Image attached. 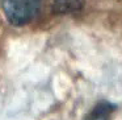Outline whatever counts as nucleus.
<instances>
[{
    "instance_id": "1",
    "label": "nucleus",
    "mask_w": 122,
    "mask_h": 120,
    "mask_svg": "<svg viewBox=\"0 0 122 120\" xmlns=\"http://www.w3.org/2000/svg\"><path fill=\"white\" fill-rule=\"evenodd\" d=\"M43 0H0L7 21L13 27L28 25L38 16Z\"/></svg>"
},
{
    "instance_id": "2",
    "label": "nucleus",
    "mask_w": 122,
    "mask_h": 120,
    "mask_svg": "<svg viewBox=\"0 0 122 120\" xmlns=\"http://www.w3.org/2000/svg\"><path fill=\"white\" fill-rule=\"evenodd\" d=\"M116 104L109 100H100L91 108L83 120H110L116 111Z\"/></svg>"
},
{
    "instance_id": "3",
    "label": "nucleus",
    "mask_w": 122,
    "mask_h": 120,
    "mask_svg": "<svg viewBox=\"0 0 122 120\" xmlns=\"http://www.w3.org/2000/svg\"><path fill=\"white\" fill-rule=\"evenodd\" d=\"M85 6V0H51V9L55 15H74Z\"/></svg>"
}]
</instances>
